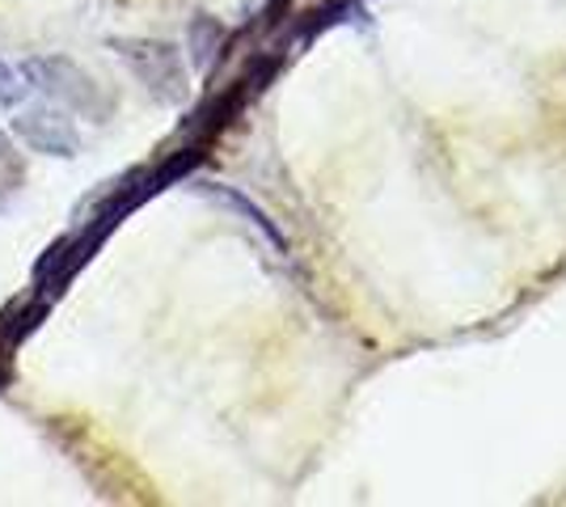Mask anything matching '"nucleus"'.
<instances>
[{"mask_svg": "<svg viewBox=\"0 0 566 507\" xmlns=\"http://www.w3.org/2000/svg\"><path fill=\"white\" fill-rule=\"evenodd\" d=\"M22 76L34 81L43 94L64 102L72 115H94L102 119V102H97V85L81 73V64L69 55H30L22 64Z\"/></svg>", "mask_w": 566, "mask_h": 507, "instance_id": "f257e3e1", "label": "nucleus"}, {"mask_svg": "<svg viewBox=\"0 0 566 507\" xmlns=\"http://www.w3.org/2000/svg\"><path fill=\"white\" fill-rule=\"evenodd\" d=\"M13 131L34 152H48V157H76L81 152L76 123L64 110H55V106H25V110H18L13 115Z\"/></svg>", "mask_w": 566, "mask_h": 507, "instance_id": "f03ea898", "label": "nucleus"}, {"mask_svg": "<svg viewBox=\"0 0 566 507\" xmlns=\"http://www.w3.org/2000/svg\"><path fill=\"white\" fill-rule=\"evenodd\" d=\"M25 89H30V85H22V76L0 60V106H18V102L25 97Z\"/></svg>", "mask_w": 566, "mask_h": 507, "instance_id": "7ed1b4c3", "label": "nucleus"}, {"mask_svg": "<svg viewBox=\"0 0 566 507\" xmlns=\"http://www.w3.org/2000/svg\"><path fill=\"white\" fill-rule=\"evenodd\" d=\"M0 169H4L9 182H22V157H18V148L4 131H0Z\"/></svg>", "mask_w": 566, "mask_h": 507, "instance_id": "20e7f679", "label": "nucleus"}, {"mask_svg": "<svg viewBox=\"0 0 566 507\" xmlns=\"http://www.w3.org/2000/svg\"><path fill=\"white\" fill-rule=\"evenodd\" d=\"M9 351H13V347L4 342V347H0V389L9 385Z\"/></svg>", "mask_w": 566, "mask_h": 507, "instance_id": "39448f33", "label": "nucleus"}]
</instances>
